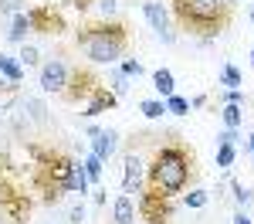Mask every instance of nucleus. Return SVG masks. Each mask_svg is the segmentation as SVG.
I'll use <instances>...</instances> for the list:
<instances>
[{
    "label": "nucleus",
    "mask_w": 254,
    "mask_h": 224,
    "mask_svg": "<svg viewBox=\"0 0 254 224\" xmlns=\"http://www.w3.org/2000/svg\"><path fill=\"white\" fill-rule=\"evenodd\" d=\"M193 180H196V153L187 143L173 140V143H163L153 153V160L146 166V187L142 190L173 201L176 194H183Z\"/></svg>",
    "instance_id": "obj_1"
},
{
    "label": "nucleus",
    "mask_w": 254,
    "mask_h": 224,
    "mask_svg": "<svg viewBox=\"0 0 254 224\" xmlns=\"http://www.w3.org/2000/svg\"><path fill=\"white\" fill-rule=\"evenodd\" d=\"M31 190L41 194L44 204H58L64 194H71V170L75 156H68L58 146H31Z\"/></svg>",
    "instance_id": "obj_2"
},
{
    "label": "nucleus",
    "mask_w": 254,
    "mask_h": 224,
    "mask_svg": "<svg viewBox=\"0 0 254 224\" xmlns=\"http://www.w3.org/2000/svg\"><path fill=\"white\" fill-rule=\"evenodd\" d=\"M170 10L176 27L200 41L220 38L234 20V3L227 0H170Z\"/></svg>",
    "instance_id": "obj_3"
},
{
    "label": "nucleus",
    "mask_w": 254,
    "mask_h": 224,
    "mask_svg": "<svg viewBox=\"0 0 254 224\" xmlns=\"http://www.w3.org/2000/svg\"><path fill=\"white\" fill-rule=\"evenodd\" d=\"M129 41H132V31L126 20H95V24H81L75 31V44L85 51V58L95 61V65H116V61L126 58L129 51Z\"/></svg>",
    "instance_id": "obj_4"
},
{
    "label": "nucleus",
    "mask_w": 254,
    "mask_h": 224,
    "mask_svg": "<svg viewBox=\"0 0 254 224\" xmlns=\"http://www.w3.org/2000/svg\"><path fill=\"white\" fill-rule=\"evenodd\" d=\"M31 207H34V201H31V194H27V187H24L20 177L10 170V160L0 156V214L10 224H24L27 214H31Z\"/></svg>",
    "instance_id": "obj_5"
},
{
    "label": "nucleus",
    "mask_w": 254,
    "mask_h": 224,
    "mask_svg": "<svg viewBox=\"0 0 254 224\" xmlns=\"http://www.w3.org/2000/svg\"><path fill=\"white\" fill-rule=\"evenodd\" d=\"M102 78H98L95 72L88 68V65H71V72H68V85H64V92H61V99L68 102V105H78V102H88L92 99V92H95Z\"/></svg>",
    "instance_id": "obj_6"
},
{
    "label": "nucleus",
    "mask_w": 254,
    "mask_h": 224,
    "mask_svg": "<svg viewBox=\"0 0 254 224\" xmlns=\"http://www.w3.org/2000/svg\"><path fill=\"white\" fill-rule=\"evenodd\" d=\"M24 14H27V24H31L34 34H55V38H58L61 31H68L64 14H61L55 3H38V7H31V10H24Z\"/></svg>",
    "instance_id": "obj_7"
},
{
    "label": "nucleus",
    "mask_w": 254,
    "mask_h": 224,
    "mask_svg": "<svg viewBox=\"0 0 254 224\" xmlns=\"http://www.w3.org/2000/svg\"><path fill=\"white\" fill-rule=\"evenodd\" d=\"M136 211L146 224H173V201H170V197H159V194L142 190Z\"/></svg>",
    "instance_id": "obj_8"
},
{
    "label": "nucleus",
    "mask_w": 254,
    "mask_h": 224,
    "mask_svg": "<svg viewBox=\"0 0 254 224\" xmlns=\"http://www.w3.org/2000/svg\"><path fill=\"white\" fill-rule=\"evenodd\" d=\"M68 72H71V65H64L61 58H51L44 68H41V88L61 95V92H64V85H68Z\"/></svg>",
    "instance_id": "obj_9"
},
{
    "label": "nucleus",
    "mask_w": 254,
    "mask_h": 224,
    "mask_svg": "<svg viewBox=\"0 0 254 224\" xmlns=\"http://www.w3.org/2000/svg\"><path fill=\"white\" fill-rule=\"evenodd\" d=\"M142 14H146L149 27L156 31L159 38L166 41V44H173V41H176V34L170 31V10H166V7H163L159 0H146V3H142Z\"/></svg>",
    "instance_id": "obj_10"
},
{
    "label": "nucleus",
    "mask_w": 254,
    "mask_h": 224,
    "mask_svg": "<svg viewBox=\"0 0 254 224\" xmlns=\"http://www.w3.org/2000/svg\"><path fill=\"white\" fill-rule=\"evenodd\" d=\"M126 177H122V190L126 194H142V160H139L136 153H126Z\"/></svg>",
    "instance_id": "obj_11"
},
{
    "label": "nucleus",
    "mask_w": 254,
    "mask_h": 224,
    "mask_svg": "<svg viewBox=\"0 0 254 224\" xmlns=\"http://www.w3.org/2000/svg\"><path fill=\"white\" fill-rule=\"evenodd\" d=\"M116 92L109 88V85H98L95 92H92V99L85 105V116H102V112H109V109H116Z\"/></svg>",
    "instance_id": "obj_12"
},
{
    "label": "nucleus",
    "mask_w": 254,
    "mask_h": 224,
    "mask_svg": "<svg viewBox=\"0 0 254 224\" xmlns=\"http://www.w3.org/2000/svg\"><path fill=\"white\" fill-rule=\"evenodd\" d=\"M88 133L95 136V140H92V153H95L98 160L105 163L109 156H112V153H116V146H119L116 140H119V136L112 133V129H88Z\"/></svg>",
    "instance_id": "obj_13"
},
{
    "label": "nucleus",
    "mask_w": 254,
    "mask_h": 224,
    "mask_svg": "<svg viewBox=\"0 0 254 224\" xmlns=\"http://www.w3.org/2000/svg\"><path fill=\"white\" fill-rule=\"evenodd\" d=\"M112 214H116V224H132L136 221V204H132V197L129 194H119Z\"/></svg>",
    "instance_id": "obj_14"
},
{
    "label": "nucleus",
    "mask_w": 254,
    "mask_h": 224,
    "mask_svg": "<svg viewBox=\"0 0 254 224\" xmlns=\"http://www.w3.org/2000/svg\"><path fill=\"white\" fill-rule=\"evenodd\" d=\"M153 88H156L163 99H170V95H176V85H173V72L170 68H156L153 72Z\"/></svg>",
    "instance_id": "obj_15"
},
{
    "label": "nucleus",
    "mask_w": 254,
    "mask_h": 224,
    "mask_svg": "<svg viewBox=\"0 0 254 224\" xmlns=\"http://www.w3.org/2000/svg\"><path fill=\"white\" fill-rule=\"evenodd\" d=\"M27 34H31L27 14H24V10H17V14H14V20H10V27H7V41H10V44H17V41H24Z\"/></svg>",
    "instance_id": "obj_16"
},
{
    "label": "nucleus",
    "mask_w": 254,
    "mask_h": 224,
    "mask_svg": "<svg viewBox=\"0 0 254 224\" xmlns=\"http://www.w3.org/2000/svg\"><path fill=\"white\" fill-rule=\"evenodd\" d=\"M0 75H7V81H10V85H17V81L24 78V68H20L10 55H3V51H0Z\"/></svg>",
    "instance_id": "obj_17"
},
{
    "label": "nucleus",
    "mask_w": 254,
    "mask_h": 224,
    "mask_svg": "<svg viewBox=\"0 0 254 224\" xmlns=\"http://www.w3.org/2000/svg\"><path fill=\"white\" fill-rule=\"evenodd\" d=\"M71 3H75V10H78V14H88L92 7H102V10H105V17H109V14L116 10V0H71Z\"/></svg>",
    "instance_id": "obj_18"
},
{
    "label": "nucleus",
    "mask_w": 254,
    "mask_h": 224,
    "mask_svg": "<svg viewBox=\"0 0 254 224\" xmlns=\"http://www.w3.org/2000/svg\"><path fill=\"white\" fill-rule=\"evenodd\" d=\"M220 116H224V122H227V129H237V126H241V119H244V109H241V105H234V102H227Z\"/></svg>",
    "instance_id": "obj_19"
},
{
    "label": "nucleus",
    "mask_w": 254,
    "mask_h": 224,
    "mask_svg": "<svg viewBox=\"0 0 254 224\" xmlns=\"http://www.w3.org/2000/svg\"><path fill=\"white\" fill-rule=\"evenodd\" d=\"M234 160H237V149L231 146V143H220V146H217V166H220V170H227Z\"/></svg>",
    "instance_id": "obj_20"
},
{
    "label": "nucleus",
    "mask_w": 254,
    "mask_h": 224,
    "mask_svg": "<svg viewBox=\"0 0 254 224\" xmlns=\"http://www.w3.org/2000/svg\"><path fill=\"white\" fill-rule=\"evenodd\" d=\"M81 166H85V177H88V180H92V183H98V180H102V160H98L95 153H92L88 160L81 163Z\"/></svg>",
    "instance_id": "obj_21"
},
{
    "label": "nucleus",
    "mask_w": 254,
    "mask_h": 224,
    "mask_svg": "<svg viewBox=\"0 0 254 224\" xmlns=\"http://www.w3.org/2000/svg\"><path fill=\"white\" fill-rule=\"evenodd\" d=\"M166 112H173V116H187V112H190V102L183 99V95H170V99H166Z\"/></svg>",
    "instance_id": "obj_22"
},
{
    "label": "nucleus",
    "mask_w": 254,
    "mask_h": 224,
    "mask_svg": "<svg viewBox=\"0 0 254 224\" xmlns=\"http://www.w3.org/2000/svg\"><path fill=\"white\" fill-rule=\"evenodd\" d=\"M139 109H142V116H146V119H159V116L166 112V102H156V99H149V102H142Z\"/></svg>",
    "instance_id": "obj_23"
},
{
    "label": "nucleus",
    "mask_w": 254,
    "mask_h": 224,
    "mask_svg": "<svg viewBox=\"0 0 254 224\" xmlns=\"http://www.w3.org/2000/svg\"><path fill=\"white\" fill-rule=\"evenodd\" d=\"M126 78H139L146 68H142V61H136V58H122V68H119Z\"/></svg>",
    "instance_id": "obj_24"
},
{
    "label": "nucleus",
    "mask_w": 254,
    "mask_h": 224,
    "mask_svg": "<svg viewBox=\"0 0 254 224\" xmlns=\"http://www.w3.org/2000/svg\"><path fill=\"white\" fill-rule=\"evenodd\" d=\"M220 85H231V88L241 85V72H237L234 65H224V72H220Z\"/></svg>",
    "instance_id": "obj_25"
},
{
    "label": "nucleus",
    "mask_w": 254,
    "mask_h": 224,
    "mask_svg": "<svg viewBox=\"0 0 254 224\" xmlns=\"http://www.w3.org/2000/svg\"><path fill=\"white\" fill-rule=\"evenodd\" d=\"M112 92H116V99H122V95L129 92V78H126L122 72H116V75H112Z\"/></svg>",
    "instance_id": "obj_26"
},
{
    "label": "nucleus",
    "mask_w": 254,
    "mask_h": 224,
    "mask_svg": "<svg viewBox=\"0 0 254 224\" xmlns=\"http://www.w3.org/2000/svg\"><path fill=\"white\" fill-rule=\"evenodd\" d=\"M183 204H187V207H203V204H207V190H190V194H187V197H183Z\"/></svg>",
    "instance_id": "obj_27"
},
{
    "label": "nucleus",
    "mask_w": 254,
    "mask_h": 224,
    "mask_svg": "<svg viewBox=\"0 0 254 224\" xmlns=\"http://www.w3.org/2000/svg\"><path fill=\"white\" fill-rule=\"evenodd\" d=\"M24 65H27V68L38 65V48H27V44H24V51H20V68H24Z\"/></svg>",
    "instance_id": "obj_28"
},
{
    "label": "nucleus",
    "mask_w": 254,
    "mask_h": 224,
    "mask_svg": "<svg viewBox=\"0 0 254 224\" xmlns=\"http://www.w3.org/2000/svg\"><path fill=\"white\" fill-rule=\"evenodd\" d=\"M234 194H237V204H251V190L244 183H234Z\"/></svg>",
    "instance_id": "obj_29"
},
{
    "label": "nucleus",
    "mask_w": 254,
    "mask_h": 224,
    "mask_svg": "<svg viewBox=\"0 0 254 224\" xmlns=\"http://www.w3.org/2000/svg\"><path fill=\"white\" fill-rule=\"evenodd\" d=\"M68 221H71V224H81V221H85V207H81V204H75V207L68 211Z\"/></svg>",
    "instance_id": "obj_30"
},
{
    "label": "nucleus",
    "mask_w": 254,
    "mask_h": 224,
    "mask_svg": "<svg viewBox=\"0 0 254 224\" xmlns=\"http://www.w3.org/2000/svg\"><path fill=\"white\" fill-rule=\"evenodd\" d=\"M217 140H220V143H231V146H234V143H237V129H224Z\"/></svg>",
    "instance_id": "obj_31"
},
{
    "label": "nucleus",
    "mask_w": 254,
    "mask_h": 224,
    "mask_svg": "<svg viewBox=\"0 0 254 224\" xmlns=\"http://www.w3.org/2000/svg\"><path fill=\"white\" fill-rule=\"evenodd\" d=\"M224 99H227V102H234V105H241V102H244V92H241V88H231V92H227Z\"/></svg>",
    "instance_id": "obj_32"
},
{
    "label": "nucleus",
    "mask_w": 254,
    "mask_h": 224,
    "mask_svg": "<svg viewBox=\"0 0 254 224\" xmlns=\"http://www.w3.org/2000/svg\"><path fill=\"white\" fill-rule=\"evenodd\" d=\"M234 224H251V218H248L244 211H237V214H234Z\"/></svg>",
    "instance_id": "obj_33"
},
{
    "label": "nucleus",
    "mask_w": 254,
    "mask_h": 224,
    "mask_svg": "<svg viewBox=\"0 0 254 224\" xmlns=\"http://www.w3.org/2000/svg\"><path fill=\"white\" fill-rule=\"evenodd\" d=\"M248 153L254 156V133H251V140H248Z\"/></svg>",
    "instance_id": "obj_34"
},
{
    "label": "nucleus",
    "mask_w": 254,
    "mask_h": 224,
    "mask_svg": "<svg viewBox=\"0 0 254 224\" xmlns=\"http://www.w3.org/2000/svg\"><path fill=\"white\" fill-rule=\"evenodd\" d=\"M251 20H254V7H251Z\"/></svg>",
    "instance_id": "obj_35"
},
{
    "label": "nucleus",
    "mask_w": 254,
    "mask_h": 224,
    "mask_svg": "<svg viewBox=\"0 0 254 224\" xmlns=\"http://www.w3.org/2000/svg\"><path fill=\"white\" fill-rule=\"evenodd\" d=\"M251 65H254V51H251Z\"/></svg>",
    "instance_id": "obj_36"
},
{
    "label": "nucleus",
    "mask_w": 254,
    "mask_h": 224,
    "mask_svg": "<svg viewBox=\"0 0 254 224\" xmlns=\"http://www.w3.org/2000/svg\"><path fill=\"white\" fill-rule=\"evenodd\" d=\"M227 3H234V0H227Z\"/></svg>",
    "instance_id": "obj_37"
}]
</instances>
